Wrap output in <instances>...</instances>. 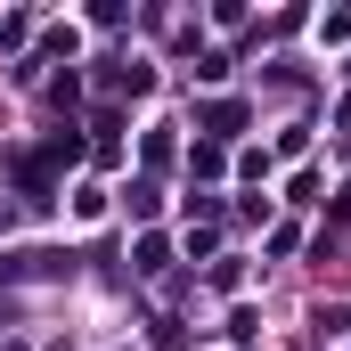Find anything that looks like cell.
<instances>
[{"label": "cell", "instance_id": "6da1fadb", "mask_svg": "<svg viewBox=\"0 0 351 351\" xmlns=\"http://www.w3.org/2000/svg\"><path fill=\"white\" fill-rule=\"evenodd\" d=\"M204 131H213V139H229V131H245V106H237V98H221V106H204Z\"/></svg>", "mask_w": 351, "mask_h": 351}, {"label": "cell", "instance_id": "7a4b0ae2", "mask_svg": "<svg viewBox=\"0 0 351 351\" xmlns=\"http://www.w3.org/2000/svg\"><path fill=\"white\" fill-rule=\"evenodd\" d=\"M106 213V188H74V221H98Z\"/></svg>", "mask_w": 351, "mask_h": 351}]
</instances>
